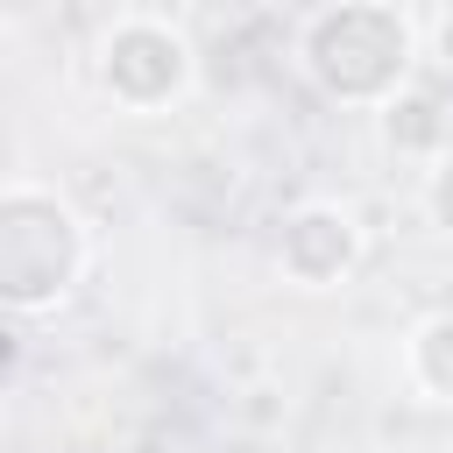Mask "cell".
<instances>
[{
    "mask_svg": "<svg viewBox=\"0 0 453 453\" xmlns=\"http://www.w3.org/2000/svg\"><path fill=\"white\" fill-rule=\"evenodd\" d=\"M297 57H304V71L326 99L382 113L396 92H411L418 28L403 21L396 0H333L304 21Z\"/></svg>",
    "mask_w": 453,
    "mask_h": 453,
    "instance_id": "cell-1",
    "label": "cell"
},
{
    "mask_svg": "<svg viewBox=\"0 0 453 453\" xmlns=\"http://www.w3.org/2000/svg\"><path fill=\"white\" fill-rule=\"evenodd\" d=\"M92 269V234L71 212V198L14 177L0 198V297L14 319L57 311Z\"/></svg>",
    "mask_w": 453,
    "mask_h": 453,
    "instance_id": "cell-2",
    "label": "cell"
},
{
    "mask_svg": "<svg viewBox=\"0 0 453 453\" xmlns=\"http://www.w3.org/2000/svg\"><path fill=\"white\" fill-rule=\"evenodd\" d=\"M99 92L127 113H163L191 92V42L156 14H127L99 42Z\"/></svg>",
    "mask_w": 453,
    "mask_h": 453,
    "instance_id": "cell-3",
    "label": "cell"
},
{
    "mask_svg": "<svg viewBox=\"0 0 453 453\" xmlns=\"http://www.w3.org/2000/svg\"><path fill=\"white\" fill-rule=\"evenodd\" d=\"M361 262V219L333 198H311L283 219V241H276V269L297 283V290H333L347 269Z\"/></svg>",
    "mask_w": 453,
    "mask_h": 453,
    "instance_id": "cell-4",
    "label": "cell"
},
{
    "mask_svg": "<svg viewBox=\"0 0 453 453\" xmlns=\"http://www.w3.org/2000/svg\"><path fill=\"white\" fill-rule=\"evenodd\" d=\"M403 375L425 403H453V311H432L411 326V347H403Z\"/></svg>",
    "mask_w": 453,
    "mask_h": 453,
    "instance_id": "cell-5",
    "label": "cell"
},
{
    "mask_svg": "<svg viewBox=\"0 0 453 453\" xmlns=\"http://www.w3.org/2000/svg\"><path fill=\"white\" fill-rule=\"evenodd\" d=\"M382 134H389V149H411V156H432V163L453 149L432 92H396V99L382 106Z\"/></svg>",
    "mask_w": 453,
    "mask_h": 453,
    "instance_id": "cell-6",
    "label": "cell"
},
{
    "mask_svg": "<svg viewBox=\"0 0 453 453\" xmlns=\"http://www.w3.org/2000/svg\"><path fill=\"white\" fill-rule=\"evenodd\" d=\"M425 212H432V226L453 241V149L432 163V177H425Z\"/></svg>",
    "mask_w": 453,
    "mask_h": 453,
    "instance_id": "cell-7",
    "label": "cell"
},
{
    "mask_svg": "<svg viewBox=\"0 0 453 453\" xmlns=\"http://www.w3.org/2000/svg\"><path fill=\"white\" fill-rule=\"evenodd\" d=\"M432 57H439V71L453 78V7L439 14V28H432Z\"/></svg>",
    "mask_w": 453,
    "mask_h": 453,
    "instance_id": "cell-8",
    "label": "cell"
}]
</instances>
